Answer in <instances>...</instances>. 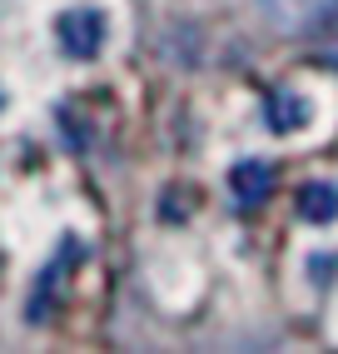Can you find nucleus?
I'll use <instances>...</instances> for the list:
<instances>
[{
  "mask_svg": "<svg viewBox=\"0 0 338 354\" xmlns=\"http://www.w3.org/2000/svg\"><path fill=\"white\" fill-rule=\"evenodd\" d=\"M299 215L308 225H328L338 215V190H333V185H304V190H299Z\"/></svg>",
  "mask_w": 338,
  "mask_h": 354,
  "instance_id": "4",
  "label": "nucleus"
},
{
  "mask_svg": "<svg viewBox=\"0 0 338 354\" xmlns=\"http://www.w3.org/2000/svg\"><path fill=\"white\" fill-rule=\"evenodd\" d=\"M269 185H274V170L264 160H244V165H234L229 170V200L234 205H259L264 195H269Z\"/></svg>",
  "mask_w": 338,
  "mask_h": 354,
  "instance_id": "3",
  "label": "nucleus"
},
{
  "mask_svg": "<svg viewBox=\"0 0 338 354\" xmlns=\"http://www.w3.org/2000/svg\"><path fill=\"white\" fill-rule=\"evenodd\" d=\"M55 35L65 45V55L90 60V55H100V45H105V15L100 10H65Z\"/></svg>",
  "mask_w": 338,
  "mask_h": 354,
  "instance_id": "2",
  "label": "nucleus"
},
{
  "mask_svg": "<svg viewBox=\"0 0 338 354\" xmlns=\"http://www.w3.org/2000/svg\"><path fill=\"white\" fill-rule=\"evenodd\" d=\"M264 115H269V125H274V130H299V125L308 120V105L294 95V90H274L269 105H264Z\"/></svg>",
  "mask_w": 338,
  "mask_h": 354,
  "instance_id": "5",
  "label": "nucleus"
},
{
  "mask_svg": "<svg viewBox=\"0 0 338 354\" xmlns=\"http://www.w3.org/2000/svg\"><path fill=\"white\" fill-rule=\"evenodd\" d=\"M254 6L279 35H304L333 10V0H254Z\"/></svg>",
  "mask_w": 338,
  "mask_h": 354,
  "instance_id": "1",
  "label": "nucleus"
}]
</instances>
